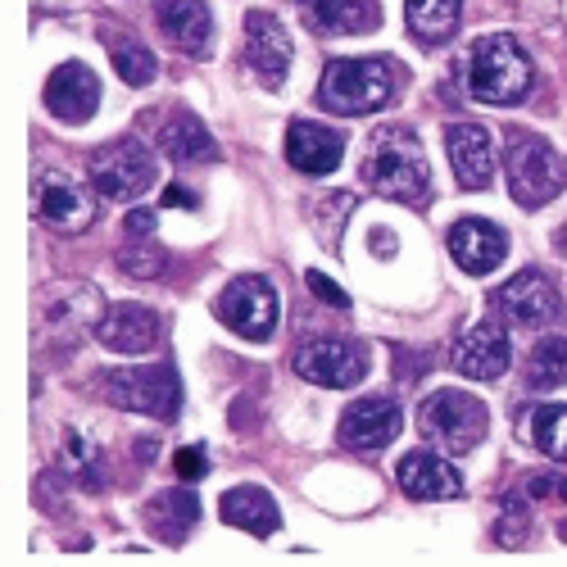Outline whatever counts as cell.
Returning <instances> with one entry per match:
<instances>
[{"label":"cell","instance_id":"obj_34","mask_svg":"<svg viewBox=\"0 0 567 567\" xmlns=\"http://www.w3.org/2000/svg\"><path fill=\"white\" fill-rule=\"evenodd\" d=\"M164 205H177V209H196V196H192V192H182V186H168V192H164Z\"/></svg>","mask_w":567,"mask_h":567},{"label":"cell","instance_id":"obj_15","mask_svg":"<svg viewBox=\"0 0 567 567\" xmlns=\"http://www.w3.org/2000/svg\"><path fill=\"white\" fill-rule=\"evenodd\" d=\"M445 151L463 192H486L495 177V146L482 123H454L445 127Z\"/></svg>","mask_w":567,"mask_h":567},{"label":"cell","instance_id":"obj_14","mask_svg":"<svg viewBox=\"0 0 567 567\" xmlns=\"http://www.w3.org/2000/svg\"><path fill=\"white\" fill-rule=\"evenodd\" d=\"M96 105H101V78L86 64L69 60L45 78V110H51L60 123H86L96 114Z\"/></svg>","mask_w":567,"mask_h":567},{"label":"cell","instance_id":"obj_9","mask_svg":"<svg viewBox=\"0 0 567 567\" xmlns=\"http://www.w3.org/2000/svg\"><path fill=\"white\" fill-rule=\"evenodd\" d=\"M495 313L513 327H554L558 313H563V300H558L554 281L545 272L527 268L495 291Z\"/></svg>","mask_w":567,"mask_h":567},{"label":"cell","instance_id":"obj_5","mask_svg":"<svg viewBox=\"0 0 567 567\" xmlns=\"http://www.w3.org/2000/svg\"><path fill=\"white\" fill-rule=\"evenodd\" d=\"M417 427L436 450L445 454H467L486 441V404L472 400L467 391H436L417 413Z\"/></svg>","mask_w":567,"mask_h":567},{"label":"cell","instance_id":"obj_18","mask_svg":"<svg viewBox=\"0 0 567 567\" xmlns=\"http://www.w3.org/2000/svg\"><path fill=\"white\" fill-rule=\"evenodd\" d=\"M341 155H346V141L341 132L322 127V123H309V118H296L287 127V159L296 173H309V177H327L341 168Z\"/></svg>","mask_w":567,"mask_h":567},{"label":"cell","instance_id":"obj_20","mask_svg":"<svg viewBox=\"0 0 567 567\" xmlns=\"http://www.w3.org/2000/svg\"><path fill=\"white\" fill-rule=\"evenodd\" d=\"M400 491L409 499H458L463 495V477L441 458V454H404L400 458Z\"/></svg>","mask_w":567,"mask_h":567},{"label":"cell","instance_id":"obj_10","mask_svg":"<svg viewBox=\"0 0 567 567\" xmlns=\"http://www.w3.org/2000/svg\"><path fill=\"white\" fill-rule=\"evenodd\" d=\"M296 372L313 386H327V391H346V386H359L363 382V354L350 346V341H337V337H313L296 350Z\"/></svg>","mask_w":567,"mask_h":567},{"label":"cell","instance_id":"obj_19","mask_svg":"<svg viewBox=\"0 0 567 567\" xmlns=\"http://www.w3.org/2000/svg\"><path fill=\"white\" fill-rule=\"evenodd\" d=\"M96 341L114 354H151L159 341V318L146 305H114L96 322Z\"/></svg>","mask_w":567,"mask_h":567},{"label":"cell","instance_id":"obj_27","mask_svg":"<svg viewBox=\"0 0 567 567\" xmlns=\"http://www.w3.org/2000/svg\"><path fill=\"white\" fill-rule=\"evenodd\" d=\"M527 386L532 391H558L567 386V337H545L527 359Z\"/></svg>","mask_w":567,"mask_h":567},{"label":"cell","instance_id":"obj_23","mask_svg":"<svg viewBox=\"0 0 567 567\" xmlns=\"http://www.w3.org/2000/svg\"><path fill=\"white\" fill-rule=\"evenodd\" d=\"M223 523L241 527L250 536H272L281 527V513H277V499L264 491V486H236L223 495Z\"/></svg>","mask_w":567,"mask_h":567},{"label":"cell","instance_id":"obj_2","mask_svg":"<svg viewBox=\"0 0 567 567\" xmlns=\"http://www.w3.org/2000/svg\"><path fill=\"white\" fill-rule=\"evenodd\" d=\"M504 168H508V196L523 209L549 205L567 186V159L549 146L545 136H536L527 127L504 132Z\"/></svg>","mask_w":567,"mask_h":567},{"label":"cell","instance_id":"obj_16","mask_svg":"<svg viewBox=\"0 0 567 567\" xmlns=\"http://www.w3.org/2000/svg\"><path fill=\"white\" fill-rule=\"evenodd\" d=\"M450 255L463 272L491 277L508 255V236L491 218H458L454 231H450Z\"/></svg>","mask_w":567,"mask_h":567},{"label":"cell","instance_id":"obj_3","mask_svg":"<svg viewBox=\"0 0 567 567\" xmlns=\"http://www.w3.org/2000/svg\"><path fill=\"white\" fill-rule=\"evenodd\" d=\"M467 91L482 105H517L532 91V60L513 37H482L467 55Z\"/></svg>","mask_w":567,"mask_h":567},{"label":"cell","instance_id":"obj_28","mask_svg":"<svg viewBox=\"0 0 567 567\" xmlns=\"http://www.w3.org/2000/svg\"><path fill=\"white\" fill-rule=\"evenodd\" d=\"M527 436L545 458L567 463V404H540L527 417Z\"/></svg>","mask_w":567,"mask_h":567},{"label":"cell","instance_id":"obj_25","mask_svg":"<svg viewBox=\"0 0 567 567\" xmlns=\"http://www.w3.org/2000/svg\"><path fill=\"white\" fill-rule=\"evenodd\" d=\"M313 28L322 32H368L377 28V0H300Z\"/></svg>","mask_w":567,"mask_h":567},{"label":"cell","instance_id":"obj_24","mask_svg":"<svg viewBox=\"0 0 567 567\" xmlns=\"http://www.w3.org/2000/svg\"><path fill=\"white\" fill-rule=\"evenodd\" d=\"M196 517H200V504L192 491H164L146 504V523L164 545H182L186 532L196 527Z\"/></svg>","mask_w":567,"mask_h":567},{"label":"cell","instance_id":"obj_17","mask_svg":"<svg viewBox=\"0 0 567 567\" xmlns=\"http://www.w3.org/2000/svg\"><path fill=\"white\" fill-rule=\"evenodd\" d=\"M508 359H513V346L495 322H472L454 341V368L463 377H472V382H495V377H504Z\"/></svg>","mask_w":567,"mask_h":567},{"label":"cell","instance_id":"obj_13","mask_svg":"<svg viewBox=\"0 0 567 567\" xmlns=\"http://www.w3.org/2000/svg\"><path fill=\"white\" fill-rule=\"evenodd\" d=\"M37 214L51 231H86L91 218H96V200L64 173H45L37 177Z\"/></svg>","mask_w":567,"mask_h":567},{"label":"cell","instance_id":"obj_32","mask_svg":"<svg viewBox=\"0 0 567 567\" xmlns=\"http://www.w3.org/2000/svg\"><path fill=\"white\" fill-rule=\"evenodd\" d=\"M205 467H209V463H205V450H182V454H177V477H182V482H200Z\"/></svg>","mask_w":567,"mask_h":567},{"label":"cell","instance_id":"obj_8","mask_svg":"<svg viewBox=\"0 0 567 567\" xmlns=\"http://www.w3.org/2000/svg\"><path fill=\"white\" fill-rule=\"evenodd\" d=\"M277 291H272V281L268 277H236L223 287L218 296V318L231 327L236 337H246V341H268L272 337V327H277Z\"/></svg>","mask_w":567,"mask_h":567},{"label":"cell","instance_id":"obj_6","mask_svg":"<svg viewBox=\"0 0 567 567\" xmlns=\"http://www.w3.org/2000/svg\"><path fill=\"white\" fill-rule=\"evenodd\" d=\"M91 186L105 196V200H141L155 186V155L141 146V141H110L91 155Z\"/></svg>","mask_w":567,"mask_h":567},{"label":"cell","instance_id":"obj_7","mask_svg":"<svg viewBox=\"0 0 567 567\" xmlns=\"http://www.w3.org/2000/svg\"><path fill=\"white\" fill-rule=\"evenodd\" d=\"M105 395L118 409L151 413L159 422H173L182 413V382L173 368H114L105 377Z\"/></svg>","mask_w":567,"mask_h":567},{"label":"cell","instance_id":"obj_12","mask_svg":"<svg viewBox=\"0 0 567 567\" xmlns=\"http://www.w3.org/2000/svg\"><path fill=\"white\" fill-rule=\"evenodd\" d=\"M404 427V413L395 400H354L341 417V427H337V441L354 454H377V450H386Z\"/></svg>","mask_w":567,"mask_h":567},{"label":"cell","instance_id":"obj_31","mask_svg":"<svg viewBox=\"0 0 567 567\" xmlns=\"http://www.w3.org/2000/svg\"><path fill=\"white\" fill-rule=\"evenodd\" d=\"M305 281H309V291H313V296H318L322 305H332V309H350V296H346V291L337 287L332 277H322V272H309Z\"/></svg>","mask_w":567,"mask_h":567},{"label":"cell","instance_id":"obj_30","mask_svg":"<svg viewBox=\"0 0 567 567\" xmlns=\"http://www.w3.org/2000/svg\"><path fill=\"white\" fill-rule=\"evenodd\" d=\"M118 264H123V272H132V277H155V272H164V255H159V250H127V255H118Z\"/></svg>","mask_w":567,"mask_h":567},{"label":"cell","instance_id":"obj_33","mask_svg":"<svg viewBox=\"0 0 567 567\" xmlns=\"http://www.w3.org/2000/svg\"><path fill=\"white\" fill-rule=\"evenodd\" d=\"M155 231V214L151 209H132L127 214V236H151Z\"/></svg>","mask_w":567,"mask_h":567},{"label":"cell","instance_id":"obj_21","mask_svg":"<svg viewBox=\"0 0 567 567\" xmlns=\"http://www.w3.org/2000/svg\"><path fill=\"white\" fill-rule=\"evenodd\" d=\"M159 151L177 164H214L218 159V146H214V136L209 127L192 114V110H177L164 118L159 127Z\"/></svg>","mask_w":567,"mask_h":567},{"label":"cell","instance_id":"obj_26","mask_svg":"<svg viewBox=\"0 0 567 567\" xmlns=\"http://www.w3.org/2000/svg\"><path fill=\"white\" fill-rule=\"evenodd\" d=\"M458 14H463V0H404V19H409V32L427 45H441L454 37L458 28Z\"/></svg>","mask_w":567,"mask_h":567},{"label":"cell","instance_id":"obj_22","mask_svg":"<svg viewBox=\"0 0 567 567\" xmlns=\"http://www.w3.org/2000/svg\"><path fill=\"white\" fill-rule=\"evenodd\" d=\"M159 28L168 41H177V51L205 55V45L214 37V14L205 0H164L159 6Z\"/></svg>","mask_w":567,"mask_h":567},{"label":"cell","instance_id":"obj_29","mask_svg":"<svg viewBox=\"0 0 567 567\" xmlns=\"http://www.w3.org/2000/svg\"><path fill=\"white\" fill-rule=\"evenodd\" d=\"M110 60H114V69H118V78H123L127 86H146V82H155V73H159L155 51H146V45H141L136 37H127V32L110 37Z\"/></svg>","mask_w":567,"mask_h":567},{"label":"cell","instance_id":"obj_1","mask_svg":"<svg viewBox=\"0 0 567 567\" xmlns=\"http://www.w3.org/2000/svg\"><path fill=\"white\" fill-rule=\"evenodd\" d=\"M363 182L377 196L404 200V205L427 196L432 168H427V155H422V146H417V136L404 132V127L377 132L372 146H368V159H363Z\"/></svg>","mask_w":567,"mask_h":567},{"label":"cell","instance_id":"obj_11","mask_svg":"<svg viewBox=\"0 0 567 567\" xmlns=\"http://www.w3.org/2000/svg\"><path fill=\"white\" fill-rule=\"evenodd\" d=\"M291 60H296V45H291V32L281 28V19L250 10L246 14V64H250V73L264 86H281V78L291 73Z\"/></svg>","mask_w":567,"mask_h":567},{"label":"cell","instance_id":"obj_4","mask_svg":"<svg viewBox=\"0 0 567 567\" xmlns=\"http://www.w3.org/2000/svg\"><path fill=\"white\" fill-rule=\"evenodd\" d=\"M395 96V69L386 60H332L322 73L318 101L332 114H377L386 101Z\"/></svg>","mask_w":567,"mask_h":567}]
</instances>
